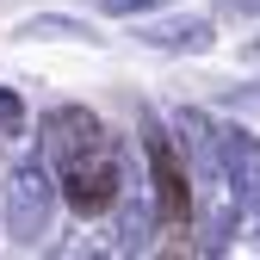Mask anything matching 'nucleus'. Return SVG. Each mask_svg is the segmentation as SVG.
Returning <instances> with one entry per match:
<instances>
[{"label": "nucleus", "mask_w": 260, "mask_h": 260, "mask_svg": "<svg viewBox=\"0 0 260 260\" xmlns=\"http://www.w3.org/2000/svg\"><path fill=\"white\" fill-rule=\"evenodd\" d=\"M149 168H155V211L168 230H186L192 217V186H186V168H180V149L168 137H149Z\"/></svg>", "instance_id": "obj_2"}, {"label": "nucleus", "mask_w": 260, "mask_h": 260, "mask_svg": "<svg viewBox=\"0 0 260 260\" xmlns=\"http://www.w3.org/2000/svg\"><path fill=\"white\" fill-rule=\"evenodd\" d=\"M69 124H75V143H56V155H62V199L81 217H100L118 199V155H112V137L93 118L69 112Z\"/></svg>", "instance_id": "obj_1"}]
</instances>
